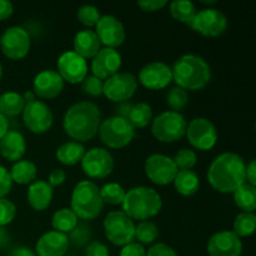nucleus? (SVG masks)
<instances>
[{
  "label": "nucleus",
  "instance_id": "obj_1",
  "mask_svg": "<svg viewBox=\"0 0 256 256\" xmlns=\"http://www.w3.org/2000/svg\"><path fill=\"white\" fill-rule=\"evenodd\" d=\"M102 122V112L96 104L79 102L66 110L62 119V128L68 136L82 144L96 136Z\"/></svg>",
  "mask_w": 256,
  "mask_h": 256
},
{
  "label": "nucleus",
  "instance_id": "obj_2",
  "mask_svg": "<svg viewBox=\"0 0 256 256\" xmlns=\"http://www.w3.org/2000/svg\"><path fill=\"white\" fill-rule=\"evenodd\" d=\"M246 164L240 155L224 152L215 158L208 170V180L214 190L222 194H232L245 182Z\"/></svg>",
  "mask_w": 256,
  "mask_h": 256
},
{
  "label": "nucleus",
  "instance_id": "obj_3",
  "mask_svg": "<svg viewBox=\"0 0 256 256\" xmlns=\"http://www.w3.org/2000/svg\"><path fill=\"white\" fill-rule=\"evenodd\" d=\"M172 74L176 86L186 92L204 89L212 79V70L206 60L195 54L180 56L172 65Z\"/></svg>",
  "mask_w": 256,
  "mask_h": 256
},
{
  "label": "nucleus",
  "instance_id": "obj_4",
  "mask_svg": "<svg viewBox=\"0 0 256 256\" xmlns=\"http://www.w3.org/2000/svg\"><path fill=\"white\" fill-rule=\"evenodd\" d=\"M122 208L132 222H145L159 214L162 200L159 192L152 188L135 186L126 192Z\"/></svg>",
  "mask_w": 256,
  "mask_h": 256
},
{
  "label": "nucleus",
  "instance_id": "obj_5",
  "mask_svg": "<svg viewBox=\"0 0 256 256\" xmlns=\"http://www.w3.org/2000/svg\"><path fill=\"white\" fill-rule=\"evenodd\" d=\"M104 202L100 196V189L92 180H82L74 188L70 200V209L78 219L90 222L102 214Z\"/></svg>",
  "mask_w": 256,
  "mask_h": 256
},
{
  "label": "nucleus",
  "instance_id": "obj_6",
  "mask_svg": "<svg viewBox=\"0 0 256 256\" xmlns=\"http://www.w3.org/2000/svg\"><path fill=\"white\" fill-rule=\"evenodd\" d=\"M98 135L105 146L110 149H122L132 142L135 129L129 120L114 115L102 120Z\"/></svg>",
  "mask_w": 256,
  "mask_h": 256
},
{
  "label": "nucleus",
  "instance_id": "obj_7",
  "mask_svg": "<svg viewBox=\"0 0 256 256\" xmlns=\"http://www.w3.org/2000/svg\"><path fill=\"white\" fill-rule=\"evenodd\" d=\"M188 122L184 115L176 112H164L152 122V134L160 142H175L182 140L186 132Z\"/></svg>",
  "mask_w": 256,
  "mask_h": 256
},
{
  "label": "nucleus",
  "instance_id": "obj_8",
  "mask_svg": "<svg viewBox=\"0 0 256 256\" xmlns=\"http://www.w3.org/2000/svg\"><path fill=\"white\" fill-rule=\"evenodd\" d=\"M104 234L112 244L125 246L135 240V224L122 210H114L105 216Z\"/></svg>",
  "mask_w": 256,
  "mask_h": 256
},
{
  "label": "nucleus",
  "instance_id": "obj_9",
  "mask_svg": "<svg viewBox=\"0 0 256 256\" xmlns=\"http://www.w3.org/2000/svg\"><path fill=\"white\" fill-rule=\"evenodd\" d=\"M188 26L202 36L216 38L226 32L228 18L222 10L215 8H205L198 10Z\"/></svg>",
  "mask_w": 256,
  "mask_h": 256
},
{
  "label": "nucleus",
  "instance_id": "obj_10",
  "mask_svg": "<svg viewBox=\"0 0 256 256\" xmlns=\"http://www.w3.org/2000/svg\"><path fill=\"white\" fill-rule=\"evenodd\" d=\"M80 164L84 174L90 179H105L115 166L112 152L104 148H92L85 152Z\"/></svg>",
  "mask_w": 256,
  "mask_h": 256
},
{
  "label": "nucleus",
  "instance_id": "obj_11",
  "mask_svg": "<svg viewBox=\"0 0 256 256\" xmlns=\"http://www.w3.org/2000/svg\"><path fill=\"white\" fill-rule=\"evenodd\" d=\"M32 39L26 29L22 26H10L0 38V49L10 60H22L29 54Z\"/></svg>",
  "mask_w": 256,
  "mask_h": 256
},
{
  "label": "nucleus",
  "instance_id": "obj_12",
  "mask_svg": "<svg viewBox=\"0 0 256 256\" xmlns=\"http://www.w3.org/2000/svg\"><path fill=\"white\" fill-rule=\"evenodd\" d=\"M188 142L194 149L208 152L212 150L218 142L216 126L206 118H196L188 124Z\"/></svg>",
  "mask_w": 256,
  "mask_h": 256
},
{
  "label": "nucleus",
  "instance_id": "obj_13",
  "mask_svg": "<svg viewBox=\"0 0 256 256\" xmlns=\"http://www.w3.org/2000/svg\"><path fill=\"white\" fill-rule=\"evenodd\" d=\"M138 90V80L132 72H116L104 82L102 94L112 102H125L132 99Z\"/></svg>",
  "mask_w": 256,
  "mask_h": 256
},
{
  "label": "nucleus",
  "instance_id": "obj_14",
  "mask_svg": "<svg viewBox=\"0 0 256 256\" xmlns=\"http://www.w3.org/2000/svg\"><path fill=\"white\" fill-rule=\"evenodd\" d=\"M22 114L25 126L34 134L48 132L52 129V122H54L52 109L42 100H34L32 102H28Z\"/></svg>",
  "mask_w": 256,
  "mask_h": 256
},
{
  "label": "nucleus",
  "instance_id": "obj_15",
  "mask_svg": "<svg viewBox=\"0 0 256 256\" xmlns=\"http://www.w3.org/2000/svg\"><path fill=\"white\" fill-rule=\"evenodd\" d=\"M144 170L148 179L160 186L172 184L179 172L172 158L162 154L150 155L145 160Z\"/></svg>",
  "mask_w": 256,
  "mask_h": 256
},
{
  "label": "nucleus",
  "instance_id": "obj_16",
  "mask_svg": "<svg viewBox=\"0 0 256 256\" xmlns=\"http://www.w3.org/2000/svg\"><path fill=\"white\" fill-rule=\"evenodd\" d=\"M89 66L86 60L74 52H65L58 59V74L69 84H82L88 76Z\"/></svg>",
  "mask_w": 256,
  "mask_h": 256
},
{
  "label": "nucleus",
  "instance_id": "obj_17",
  "mask_svg": "<svg viewBox=\"0 0 256 256\" xmlns=\"http://www.w3.org/2000/svg\"><path fill=\"white\" fill-rule=\"evenodd\" d=\"M95 28L96 29L94 32H96L100 44L104 45V48L116 49L124 44L126 39V30L124 24L112 15H104L100 18Z\"/></svg>",
  "mask_w": 256,
  "mask_h": 256
},
{
  "label": "nucleus",
  "instance_id": "obj_18",
  "mask_svg": "<svg viewBox=\"0 0 256 256\" xmlns=\"http://www.w3.org/2000/svg\"><path fill=\"white\" fill-rule=\"evenodd\" d=\"M138 80L149 90L165 89L172 82V68L162 62H150L140 70Z\"/></svg>",
  "mask_w": 256,
  "mask_h": 256
},
{
  "label": "nucleus",
  "instance_id": "obj_19",
  "mask_svg": "<svg viewBox=\"0 0 256 256\" xmlns=\"http://www.w3.org/2000/svg\"><path fill=\"white\" fill-rule=\"evenodd\" d=\"M65 86V82L62 79L56 70L46 69L35 75L32 80V92L35 96L44 100H52L59 96Z\"/></svg>",
  "mask_w": 256,
  "mask_h": 256
},
{
  "label": "nucleus",
  "instance_id": "obj_20",
  "mask_svg": "<svg viewBox=\"0 0 256 256\" xmlns=\"http://www.w3.org/2000/svg\"><path fill=\"white\" fill-rule=\"evenodd\" d=\"M122 64V55L116 49L102 48L92 60V76L105 82L108 78L119 72Z\"/></svg>",
  "mask_w": 256,
  "mask_h": 256
},
{
  "label": "nucleus",
  "instance_id": "obj_21",
  "mask_svg": "<svg viewBox=\"0 0 256 256\" xmlns=\"http://www.w3.org/2000/svg\"><path fill=\"white\" fill-rule=\"evenodd\" d=\"M208 252L210 256H240L242 252V242L232 230H222L210 238Z\"/></svg>",
  "mask_w": 256,
  "mask_h": 256
},
{
  "label": "nucleus",
  "instance_id": "obj_22",
  "mask_svg": "<svg viewBox=\"0 0 256 256\" xmlns=\"http://www.w3.org/2000/svg\"><path fill=\"white\" fill-rule=\"evenodd\" d=\"M69 244L66 234L52 230L39 238L35 254L36 256H64L69 249Z\"/></svg>",
  "mask_w": 256,
  "mask_h": 256
},
{
  "label": "nucleus",
  "instance_id": "obj_23",
  "mask_svg": "<svg viewBox=\"0 0 256 256\" xmlns=\"http://www.w3.org/2000/svg\"><path fill=\"white\" fill-rule=\"evenodd\" d=\"M26 152V142L24 135L18 130H9L0 140V154L8 162H16Z\"/></svg>",
  "mask_w": 256,
  "mask_h": 256
},
{
  "label": "nucleus",
  "instance_id": "obj_24",
  "mask_svg": "<svg viewBox=\"0 0 256 256\" xmlns=\"http://www.w3.org/2000/svg\"><path fill=\"white\" fill-rule=\"evenodd\" d=\"M72 52L82 59H92L102 49V44L96 32L92 29H84L76 32L72 40Z\"/></svg>",
  "mask_w": 256,
  "mask_h": 256
},
{
  "label": "nucleus",
  "instance_id": "obj_25",
  "mask_svg": "<svg viewBox=\"0 0 256 256\" xmlns=\"http://www.w3.org/2000/svg\"><path fill=\"white\" fill-rule=\"evenodd\" d=\"M54 198V189L44 180H35L29 185L26 199L30 206L36 212H44L50 206Z\"/></svg>",
  "mask_w": 256,
  "mask_h": 256
},
{
  "label": "nucleus",
  "instance_id": "obj_26",
  "mask_svg": "<svg viewBox=\"0 0 256 256\" xmlns=\"http://www.w3.org/2000/svg\"><path fill=\"white\" fill-rule=\"evenodd\" d=\"M172 184L180 195L192 196L196 194L200 188L199 175L194 170H179Z\"/></svg>",
  "mask_w": 256,
  "mask_h": 256
},
{
  "label": "nucleus",
  "instance_id": "obj_27",
  "mask_svg": "<svg viewBox=\"0 0 256 256\" xmlns=\"http://www.w3.org/2000/svg\"><path fill=\"white\" fill-rule=\"evenodd\" d=\"M9 172L12 182H16L19 185H30L36 179L38 168L32 160L22 159L14 162Z\"/></svg>",
  "mask_w": 256,
  "mask_h": 256
},
{
  "label": "nucleus",
  "instance_id": "obj_28",
  "mask_svg": "<svg viewBox=\"0 0 256 256\" xmlns=\"http://www.w3.org/2000/svg\"><path fill=\"white\" fill-rule=\"evenodd\" d=\"M84 145L76 142H68L60 145L56 150V159L66 166H72L82 162L85 154Z\"/></svg>",
  "mask_w": 256,
  "mask_h": 256
},
{
  "label": "nucleus",
  "instance_id": "obj_29",
  "mask_svg": "<svg viewBox=\"0 0 256 256\" xmlns=\"http://www.w3.org/2000/svg\"><path fill=\"white\" fill-rule=\"evenodd\" d=\"M25 102L22 94L15 92H8L0 95V114L5 118H14L22 114L24 110Z\"/></svg>",
  "mask_w": 256,
  "mask_h": 256
},
{
  "label": "nucleus",
  "instance_id": "obj_30",
  "mask_svg": "<svg viewBox=\"0 0 256 256\" xmlns=\"http://www.w3.org/2000/svg\"><path fill=\"white\" fill-rule=\"evenodd\" d=\"M234 202L242 212H254L256 209V188L244 182L234 192Z\"/></svg>",
  "mask_w": 256,
  "mask_h": 256
},
{
  "label": "nucleus",
  "instance_id": "obj_31",
  "mask_svg": "<svg viewBox=\"0 0 256 256\" xmlns=\"http://www.w3.org/2000/svg\"><path fill=\"white\" fill-rule=\"evenodd\" d=\"M78 224H79V219L72 212V209H68V208L56 210L52 218V230L62 232V234H69Z\"/></svg>",
  "mask_w": 256,
  "mask_h": 256
},
{
  "label": "nucleus",
  "instance_id": "obj_32",
  "mask_svg": "<svg viewBox=\"0 0 256 256\" xmlns=\"http://www.w3.org/2000/svg\"><path fill=\"white\" fill-rule=\"evenodd\" d=\"M198 9L190 0H176L170 4V14L176 22L189 24L196 14Z\"/></svg>",
  "mask_w": 256,
  "mask_h": 256
},
{
  "label": "nucleus",
  "instance_id": "obj_33",
  "mask_svg": "<svg viewBox=\"0 0 256 256\" xmlns=\"http://www.w3.org/2000/svg\"><path fill=\"white\" fill-rule=\"evenodd\" d=\"M128 120L134 126V129H142L148 126L152 120V106L146 102H138L136 105H132Z\"/></svg>",
  "mask_w": 256,
  "mask_h": 256
},
{
  "label": "nucleus",
  "instance_id": "obj_34",
  "mask_svg": "<svg viewBox=\"0 0 256 256\" xmlns=\"http://www.w3.org/2000/svg\"><path fill=\"white\" fill-rule=\"evenodd\" d=\"M256 230V215L254 212H240L232 224V232L239 238L252 236Z\"/></svg>",
  "mask_w": 256,
  "mask_h": 256
},
{
  "label": "nucleus",
  "instance_id": "obj_35",
  "mask_svg": "<svg viewBox=\"0 0 256 256\" xmlns=\"http://www.w3.org/2000/svg\"><path fill=\"white\" fill-rule=\"evenodd\" d=\"M126 192L124 188L116 182H109L105 184L100 189V196L104 204L108 205H122Z\"/></svg>",
  "mask_w": 256,
  "mask_h": 256
},
{
  "label": "nucleus",
  "instance_id": "obj_36",
  "mask_svg": "<svg viewBox=\"0 0 256 256\" xmlns=\"http://www.w3.org/2000/svg\"><path fill=\"white\" fill-rule=\"evenodd\" d=\"M158 236H159V229L152 222L145 220V222H140V224L135 226V239L142 246L152 244L158 239Z\"/></svg>",
  "mask_w": 256,
  "mask_h": 256
},
{
  "label": "nucleus",
  "instance_id": "obj_37",
  "mask_svg": "<svg viewBox=\"0 0 256 256\" xmlns=\"http://www.w3.org/2000/svg\"><path fill=\"white\" fill-rule=\"evenodd\" d=\"M165 102H166L168 106L172 109V112H180L189 102V95H188L186 90L179 86H172L166 92Z\"/></svg>",
  "mask_w": 256,
  "mask_h": 256
},
{
  "label": "nucleus",
  "instance_id": "obj_38",
  "mask_svg": "<svg viewBox=\"0 0 256 256\" xmlns=\"http://www.w3.org/2000/svg\"><path fill=\"white\" fill-rule=\"evenodd\" d=\"M76 16L78 20H79L84 26L90 29V28L96 26L102 15H100L99 9H98L96 6H94V5H82V6H80L79 9H78Z\"/></svg>",
  "mask_w": 256,
  "mask_h": 256
},
{
  "label": "nucleus",
  "instance_id": "obj_39",
  "mask_svg": "<svg viewBox=\"0 0 256 256\" xmlns=\"http://www.w3.org/2000/svg\"><path fill=\"white\" fill-rule=\"evenodd\" d=\"M178 170H192L198 164V155L192 149H180L172 158Z\"/></svg>",
  "mask_w": 256,
  "mask_h": 256
},
{
  "label": "nucleus",
  "instance_id": "obj_40",
  "mask_svg": "<svg viewBox=\"0 0 256 256\" xmlns=\"http://www.w3.org/2000/svg\"><path fill=\"white\" fill-rule=\"evenodd\" d=\"M15 216H16V206L14 202L8 200L6 198L0 199V226L5 228L6 225L12 224Z\"/></svg>",
  "mask_w": 256,
  "mask_h": 256
},
{
  "label": "nucleus",
  "instance_id": "obj_41",
  "mask_svg": "<svg viewBox=\"0 0 256 256\" xmlns=\"http://www.w3.org/2000/svg\"><path fill=\"white\" fill-rule=\"evenodd\" d=\"M102 86H104V82L92 75L85 78L82 82V92L92 98H98L102 95Z\"/></svg>",
  "mask_w": 256,
  "mask_h": 256
},
{
  "label": "nucleus",
  "instance_id": "obj_42",
  "mask_svg": "<svg viewBox=\"0 0 256 256\" xmlns=\"http://www.w3.org/2000/svg\"><path fill=\"white\" fill-rule=\"evenodd\" d=\"M90 235H92V232H90L89 228L85 226V225L78 224L76 226L69 232L68 239H69V242L74 244L75 246H84V245L90 240Z\"/></svg>",
  "mask_w": 256,
  "mask_h": 256
},
{
  "label": "nucleus",
  "instance_id": "obj_43",
  "mask_svg": "<svg viewBox=\"0 0 256 256\" xmlns=\"http://www.w3.org/2000/svg\"><path fill=\"white\" fill-rule=\"evenodd\" d=\"M12 188V180L9 170L0 165V199H4Z\"/></svg>",
  "mask_w": 256,
  "mask_h": 256
},
{
  "label": "nucleus",
  "instance_id": "obj_44",
  "mask_svg": "<svg viewBox=\"0 0 256 256\" xmlns=\"http://www.w3.org/2000/svg\"><path fill=\"white\" fill-rule=\"evenodd\" d=\"M146 256H178V254L169 245L164 242H158L148 250Z\"/></svg>",
  "mask_w": 256,
  "mask_h": 256
},
{
  "label": "nucleus",
  "instance_id": "obj_45",
  "mask_svg": "<svg viewBox=\"0 0 256 256\" xmlns=\"http://www.w3.org/2000/svg\"><path fill=\"white\" fill-rule=\"evenodd\" d=\"M166 0H140L138 2V6L146 12H159L162 8L166 6Z\"/></svg>",
  "mask_w": 256,
  "mask_h": 256
},
{
  "label": "nucleus",
  "instance_id": "obj_46",
  "mask_svg": "<svg viewBox=\"0 0 256 256\" xmlns=\"http://www.w3.org/2000/svg\"><path fill=\"white\" fill-rule=\"evenodd\" d=\"M109 248L100 242H92L88 245L85 256H109Z\"/></svg>",
  "mask_w": 256,
  "mask_h": 256
},
{
  "label": "nucleus",
  "instance_id": "obj_47",
  "mask_svg": "<svg viewBox=\"0 0 256 256\" xmlns=\"http://www.w3.org/2000/svg\"><path fill=\"white\" fill-rule=\"evenodd\" d=\"M120 256H146V250L142 244L132 242L122 246Z\"/></svg>",
  "mask_w": 256,
  "mask_h": 256
},
{
  "label": "nucleus",
  "instance_id": "obj_48",
  "mask_svg": "<svg viewBox=\"0 0 256 256\" xmlns=\"http://www.w3.org/2000/svg\"><path fill=\"white\" fill-rule=\"evenodd\" d=\"M65 180H66V172L62 169H59V168H58V169H52V172H50L48 184L54 189V188H58L60 186V185L64 184Z\"/></svg>",
  "mask_w": 256,
  "mask_h": 256
},
{
  "label": "nucleus",
  "instance_id": "obj_49",
  "mask_svg": "<svg viewBox=\"0 0 256 256\" xmlns=\"http://www.w3.org/2000/svg\"><path fill=\"white\" fill-rule=\"evenodd\" d=\"M14 12V5L9 0H0V22L9 19Z\"/></svg>",
  "mask_w": 256,
  "mask_h": 256
},
{
  "label": "nucleus",
  "instance_id": "obj_50",
  "mask_svg": "<svg viewBox=\"0 0 256 256\" xmlns=\"http://www.w3.org/2000/svg\"><path fill=\"white\" fill-rule=\"evenodd\" d=\"M245 182L256 188V162L254 159L246 165V170H245Z\"/></svg>",
  "mask_w": 256,
  "mask_h": 256
},
{
  "label": "nucleus",
  "instance_id": "obj_51",
  "mask_svg": "<svg viewBox=\"0 0 256 256\" xmlns=\"http://www.w3.org/2000/svg\"><path fill=\"white\" fill-rule=\"evenodd\" d=\"M132 105L130 104V102H120L119 105H118V108L115 109V112H116V116H120V118H125V119H128V116H129L130 114V110H132Z\"/></svg>",
  "mask_w": 256,
  "mask_h": 256
},
{
  "label": "nucleus",
  "instance_id": "obj_52",
  "mask_svg": "<svg viewBox=\"0 0 256 256\" xmlns=\"http://www.w3.org/2000/svg\"><path fill=\"white\" fill-rule=\"evenodd\" d=\"M10 242V234L5 228L0 226V250L5 249Z\"/></svg>",
  "mask_w": 256,
  "mask_h": 256
},
{
  "label": "nucleus",
  "instance_id": "obj_53",
  "mask_svg": "<svg viewBox=\"0 0 256 256\" xmlns=\"http://www.w3.org/2000/svg\"><path fill=\"white\" fill-rule=\"evenodd\" d=\"M9 256H36V254H35L32 250H30L29 248L20 246L12 250V252L9 254Z\"/></svg>",
  "mask_w": 256,
  "mask_h": 256
},
{
  "label": "nucleus",
  "instance_id": "obj_54",
  "mask_svg": "<svg viewBox=\"0 0 256 256\" xmlns=\"http://www.w3.org/2000/svg\"><path fill=\"white\" fill-rule=\"evenodd\" d=\"M8 132H9V122L4 115L0 114V140Z\"/></svg>",
  "mask_w": 256,
  "mask_h": 256
},
{
  "label": "nucleus",
  "instance_id": "obj_55",
  "mask_svg": "<svg viewBox=\"0 0 256 256\" xmlns=\"http://www.w3.org/2000/svg\"><path fill=\"white\" fill-rule=\"evenodd\" d=\"M22 98H24V100L26 104L28 102H34V100H36V96H35V94L32 92H26L24 95H22Z\"/></svg>",
  "mask_w": 256,
  "mask_h": 256
},
{
  "label": "nucleus",
  "instance_id": "obj_56",
  "mask_svg": "<svg viewBox=\"0 0 256 256\" xmlns=\"http://www.w3.org/2000/svg\"><path fill=\"white\" fill-rule=\"evenodd\" d=\"M202 4H205V5H215V4H216V0H212V2H206V0H202Z\"/></svg>",
  "mask_w": 256,
  "mask_h": 256
},
{
  "label": "nucleus",
  "instance_id": "obj_57",
  "mask_svg": "<svg viewBox=\"0 0 256 256\" xmlns=\"http://www.w3.org/2000/svg\"><path fill=\"white\" fill-rule=\"evenodd\" d=\"M2 64H0V80H2Z\"/></svg>",
  "mask_w": 256,
  "mask_h": 256
}]
</instances>
